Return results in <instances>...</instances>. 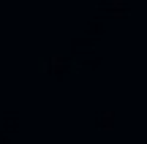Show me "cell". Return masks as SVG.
Segmentation results:
<instances>
[{"label":"cell","mask_w":147,"mask_h":144,"mask_svg":"<svg viewBox=\"0 0 147 144\" xmlns=\"http://www.w3.org/2000/svg\"><path fill=\"white\" fill-rule=\"evenodd\" d=\"M5 131H8V133H16V131H19V114H14V112L3 114V133Z\"/></svg>","instance_id":"cell-1"},{"label":"cell","mask_w":147,"mask_h":144,"mask_svg":"<svg viewBox=\"0 0 147 144\" xmlns=\"http://www.w3.org/2000/svg\"><path fill=\"white\" fill-rule=\"evenodd\" d=\"M0 144H8V136L5 133H0Z\"/></svg>","instance_id":"cell-2"}]
</instances>
